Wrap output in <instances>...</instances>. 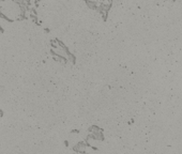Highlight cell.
I'll return each mask as SVG.
<instances>
[{"mask_svg": "<svg viewBox=\"0 0 182 154\" xmlns=\"http://www.w3.org/2000/svg\"><path fill=\"white\" fill-rule=\"evenodd\" d=\"M2 114H3V112H2V110L0 109V117H2Z\"/></svg>", "mask_w": 182, "mask_h": 154, "instance_id": "obj_1", "label": "cell"}, {"mask_svg": "<svg viewBox=\"0 0 182 154\" xmlns=\"http://www.w3.org/2000/svg\"><path fill=\"white\" fill-rule=\"evenodd\" d=\"M107 1H111V0H107Z\"/></svg>", "mask_w": 182, "mask_h": 154, "instance_id": "obj_2", "label": "cell"}, {"mask_svg": "<svg viewBox=\"0 0 182 154\" xmlns=\"http://www.w3.org/2000/svg\"><path fill=\"white\" fill-rule=\"evenodd\" d=\"M36 1H39V0H36Z\"/></svg>", "mask_w": 182, "mask_h": 154, "instance_id": "obj_3", "label": "cell"}]
</instances>
